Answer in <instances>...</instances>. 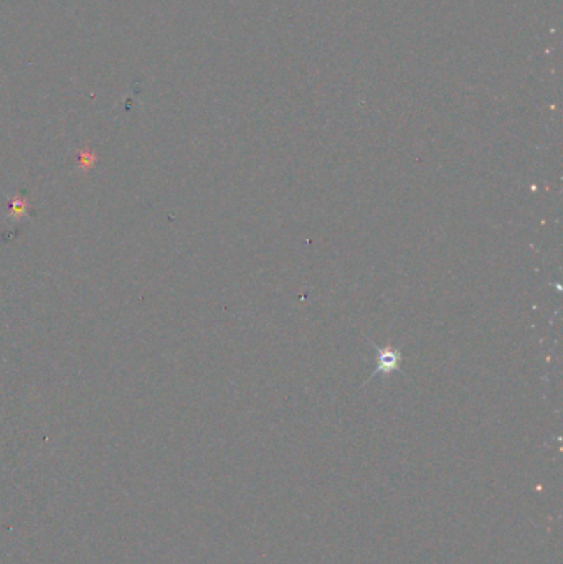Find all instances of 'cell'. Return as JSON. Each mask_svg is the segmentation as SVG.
Listing matches in <instances>:
<instances>
[{"label": "cell", "mask_w": 563, "mask_h": 564, "mask_svg": "<svg viewBox=\"0 0 563 564\" xmlns=\"http://www.w3.org/2000/svg\"><path fill=\"white\" fill-rule=\"evenodd\" d=\"M27 210H29V203H27V200L22 197V195H15L10 202V212H8V215H10L12 220H15V221L20 220V218L27 213Z\"/></svg>", "instance_id": "obj_1"}, {"label": "cell", "mask_w": 563, "mask_h": 564, "mask_svg": "<svg viewBox=\"0 0 563 564\" xmlns=\"http://www.w3.org/2000/svg\"><path fill=\"white\" fill-rule=\"evenodd\" d=\"M94 162H96V156L91 154L89 150H81L80 152V168L83 172H88L94 167Z\"/></svg>", "instance_id": "obj_2"}]
</instances>
